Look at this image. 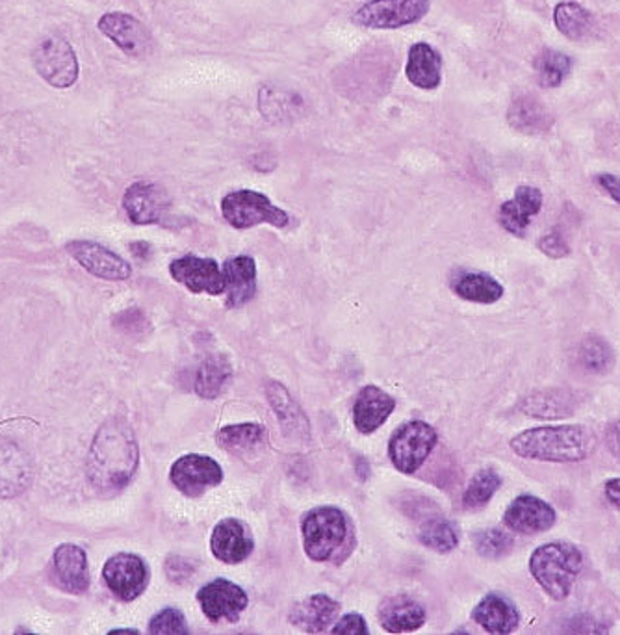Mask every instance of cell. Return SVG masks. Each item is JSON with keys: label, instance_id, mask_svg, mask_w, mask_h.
I'll return each instance as SVG.
<instances>
[{"label": "cell", "instance_id": "cb8c5ba5", "mask_svg": "<svg viewBox=\"0 0 620 635\" xmlns=\"http://www.w3.org/2000/svg\"><path fill=\"white\" fill-rule=\"evenodd\" d=\"M54 569L65 591L82 595L88 591V558L81 547L62 545L54 552Z\"/></svg>", "mask_w": 620, "mask_h": 635}, {"label": "cell", "instance_id": "44dd1931", "mask_svg": "<svg viewBox=\"0 0 620 635\" xmlns=\"http://www.w3.org/2000/svg\"><path fill=\"white\" fill-rule=\"evenodd\" d=\"M543 207V194L533 186H521L514 192L513 199L500 207V223L508 233L524 236L532 218L539 215Z\"/></svg>", "mask_w": 620, "mask_h": 635}, {"label": "cell", "instance_id": "f35d334b", "mask_svg": "<svg viewBox=\"0 0 620 635\" xmlns=\"http://www.w3.org/2000/svg\"><path fill=\"white\" fill-rule=\"evenodd\" d=\"M268 398H270L271 407L276 410L277 415H279V420L282 424H287V422H292L297 426V418H303V415L295 416L297 413V405L292 402V398H290L289 392L284 390V387L279 383H271L268 387Z\"/></svg>", "mask_w": 620, "mask_h": 635}, {"label": "cell", "instance_id": "60d3db41", "mask_svg": "<svg viewBox=\"0 0 620 635\" xmlns=\"http://www.w3.org/2000/svg\"><path fill=\"white\" fill-rule=\"evenodd\" d=\"M539 249L551 258L567 257L571 253V247L559 233L546 234L545 239H540Z\"/></svg>", "mask_w": 620, "mask_h": 635}, {"label": "cell", "instance_id": "4dcf8cb0", "mask_svg": "<svg viewBox=\"0 0 620 635\" xmlns=\"http://www.w3.org/2000/svg\"><path fill=\"white\" fill-rule=\"evenodd\" d=\"M232 368L223 357H210L200 365L195 378V392L205 400H214L226 389L231 379Z\"/></svg>", "mask_w": 620, "mask_h": 635}, {"label": "cell", "instance_id": "d6a6232c", "mask_svg": "<svg viewBox=\"0 0 620 635\" xmlns=\"http://www.w3.org/2000/svg\"><path fill=\"white\" fill-rule=\"evenodd\" d=\"M218 444L227 452H245L258 447L266 439V429L258 424H236L218 431Z\"/></svg>", "mask_w": 620, "mask_h": 635}, {"label": "cell", "instance_id": "2e32d148", "mask_svg": "<svg viewBox=\"0 0 620 635\" xmlns=\"http://www.w3.org/2000/svg\"><path fill=\"white\" fill-rule=\"evenodd\" d=\"M556 511L550 503L533 494L514 498L509 505L503 523L514 534L535 535L548 532L556 524Z\"/></svg>", "mask_w": 620, "mask_h": 635}, {"label": "cell", "instance_id": "4fadbf2b", "mask_svg": "<svg viewBox=\"0 0 620 635\" xmlns=\"http://www.w3.org/2000/svg\"><path fill=\"white\" fill-rule=\"evenodd\" d=\"M65 249L84 270L105 281H126L132 276L131 265L125 258L110 252L108 247L100 246L97 242L75 240V242H70Z\"/></svg>", "mask_w": 620, "mask_h": 635}, {"label": "cell", "instance_id": "74e56055", "mask_svg": "<svg viewBox=\"0 0 620 635\" xmlns=\"http://www.w3.org/2000/svg\"><path fill=\"white\" fill-rule=\"evenodd\" d=\"M150 634L155 635H186L190 634L186 619L175 608H166L153 616L149 626Z\"/></svg>", "mask_w": 620, "mask_h": 635}, {"label": "cell", "instance_id": "7402d4cb", "mask_svg": "<svg viewBox=\"0 0 620 635\" xmlns=\"http://www.w3.org/2000/svg\"><path fill=\"white\" fill-rule=\"evenodd\" d=\"M472 619L489 634H511L521 624V613L509 598L487 595L474 608Z\"/></svg>", "mask_w": 620, "mask_h": 635}, {"label": "cell", "instance_id": "9a60e30c", "mask_svg": "<svg viewBox=\"0 0 620 635\" xmlns=\"http://www.w3.org/2000/svg\"><path fill=\"white\" fill-rule=\"evenodd\" d=\"M97 28L129 57H144L153 47L149 30L131 13H105L97 23Z\"/></svg>", "mask_w": 620, "mask_h": 635}, {"label": "cell", "instance_id": "ba28073f", "mask_svg": "<svg viewBox=\"0 0 620 635\" xmlns=\"http://www.w3.org/2000/svg\"><path fill=\"white\" fill-rule=\"evenodd\" d=\"M34 68L52 88L68 89L78 81V60L65 39L47 38L34 49Z\"/></svg>", "mask_w": 620, "mask_h": 635}, {"label": "cell", "instance_id": "8d00e7d4", "mask_svg": "<svg viewBox=\"0 0 620 635\" xmlns=\"http://www.w3.org/2000/svg\"><path fill=\"white\" fill-rule=\"evenodd\" d=\"M513 545V537L498 528L483 529L474 537L477 553L487 560H498L508 555Z\"/></svg>", "mask_w": 620, "mask_h": 635}, {"label": "cell", "instance_id": "4316f807", "mask_svg": "<svg viewBox=\"0 0 620 635\" xmlns=\"http://www.w3.org/2000/svg\"><path fill=\"white\" fill-rule=\"evenodd\" d=\"M28 460L13 442L0 441V497H13L28 484Z\"/></svg>", "mask_w": 620, "mask_h": 635}, {"label": "cell", "instance_id": "836d02e7", "mask_svg": "<svg viewBox=\"0 0 620 635\" xmlns=\"http://www.w3.org/2000/svg\"><path fill=\"white\" fill-rule=\"evenodd\" d=\"M501 487V476L495 468H483L471 479L464 491L463 503L469 510H479L493 500Z\"/></svg>", "mask_w": 620, "mask_h": 635}, {"label": "cell", "instance_id": "ee69618b", "mask_svg": "<svg viewBox=\"0 0 620 635\" xmlns=\"http://www.w3.org/2000/svg\"><path fill=\"white\" fill-rule=\"evenodd\" d=\"M606 497L617 510H620V478L609 479L606 484Z\"/></svg>", "mask_w": 620, "mask_h": 635}, {"label": "cell", "instance_id": "3957f363", "mask_svg": "<svg viewBox=\"0 0 620 635\" xmlns=\"http://www.w3.org/2000/svg\"><path fill=\"white\" fill-rule=\"evenodd\" d=\"M582 569V550L571 542H548L530 558V573L554 600H564L571 595Z\"/></svg>", "mask_w": 620, "mask_h": 635}, {"label": "cell", "instance_id": "8992f818", "mask_svg": "<svg viewBox=\"0 0 620 635\" xmlns=\"http://www.w3.org/2000/svg\"><path fill=\"white\" fill-rule=\"evenodd\" d=\"M431 0H368L353 13V23L372 30H396L421 23Z\"/></svg>", "mask_w": 620, "mask_h": 635}, {"label": "cell", "instance_id": "e575fe53", "mask_svg": "<svg viewBox=\"0 0 620 635\" xmlns=\"http://www.w3.org/2000/svg\"><path fill=\"white\" fill-rule=\"evenodd\" d=\"M421 541L424 547L431 548L435 552H451L459 545L458 529L446 518H431L421 529Z\"/></svg>", "mask_w": 620, "mask_h": 635}, {"label": "cell", "instance_id": "ffe728a7", "mask_svg": "<svg viewBox=\"0 0 620 635\" xmlns=\"http://www.w3.org/2000/svg\"><path fill=\"white\" fill-rule=\"evenodd\" d=\"M442 57L440 52L429 44H414L409 49L408 63H405V76L414 88L433 89L439 88L442 84Z\"/></svg>", "mask_w": 620, "mask_h": 635}, {"label": "cell", "instance_id": "52a82bcc", "mask_svg": "<svg viewBox=\"0 0 620 635\" xmlns=\"http://www.w3.org/2000/svg\"><path fill=\"white\" fill-rule=\"evenodd\" d=\"M437 431L426 422H409L401 426L389 442V455L392 465L403 474H414L437 444Z\"/></svg>", "mask_w": 620, "mask_h": 635}, {"label": "cell", "instance_id": "d590c367", "mask_svg": "<svg viewBox=\"0 0 620 635\" xmlns=\"http://www.w3.org/2000/svg\"><path fill=\"white\" fill-rule=\"evenodd\" d=\"M580 359L587 370L604 374L613 366V352L606 340L589 337V339L583 340Z\"/></svg>", "mask_w": 620, "mask_h": 635}, {"label": "cell", "instance_id": "f1b7e54d", "mask_svg": "<svg viewBox=\"0 0 620 635\" xmlns=\"http://www.w3.org/2000/svg\"><path fill=\"white\" fill-rule=\"evenodd\" d=\"M574 407L576 396L569 390H545L524 400L522 413L533 418H561L572 415Z\"/></svg>", "mask_w": 620, "mask_h": 635}, {"label": "cell", "instance_id": "ac0fdd59", "mask_svg": "<svg viewBox=\"0 0 620 635\" xmlns=\"http://www.w3.org/2000/svg\"><path fill=\"white\" fill-rule=\"evenodd\" d=\"M394 410L396 400L389 392H385L376 384H368L358 392L353 403V424L363 435L374 433L389 420Z\"/></svg>", "mask_w": 620, "mask_h": 635}, {"label": "cell", "instance_id": "277c9868", "mask_svg": "<svg viewBox=\"0 0 620 635\" xmlns=\"http://www.w3.org/2000/svg\"><path fill=\"white\" fill-rule=\"evenodd\" d=\"M350 521L339 508H316L308 511L303 523V547L308 558L318 563L332 561L350 545Z\"/></svg>", "mask_w": 620, "mask_h": 635}, {"label": "cell", "instance_id": "30bf717a", "mask_svg": "<svg viewBox=\"0 0 620 635\" xmlns=\"http://www.w3.org/2000/svg\"><path fill=\"white\" fill-rule=\"evenodd\" d=\"M170 273L173 281L194 294H208V296L226 294V277L214 258L184 255L171 262Z\"/></svg>", "mask_w": 620, "mask_h": 635}, {"label": "cell", "instance_id": "d6986e66", "mask_svg": "<svg viewBox=\"0 0 620 635\" xmlns=\"http://www.w3.org/2000/svg\"><path fill=\"white\" fill-rule=\"evenodd\" d=\"M227 307L240 308L250 303L257 294V262L250 255H239L226 260Z\"/></svg>", "mask_w": 620, "mask_h": 635}, {"label": "cell", "instance_id": "d4e9b609", "mask_svg": "<svg viewBox=\"0 0 620 635\" xmlns=\"http://www.w3.org/2000/svg\"><path fill=\"white\" fill-rule=\"evenodd\" d=\"M382 628L390 634H403L413 632L426 623V611L414 598L392 597L385 600L379 611Z\"/></svg>", "mask_w": 620, "mask_h": 635}, {"label": "cell", "instance_id": "7bdbcfd3", "mask_svg": "<svg viewBox=\"0 0 620 635\" xmlns=\"http://www.w3.org/2000/svg\"><path fill=\"white\" fill-rule=\"evenodd\" d=\"M606 441H608L609 452L613 453L617 460H620V420L613 422L606 431Z\"/></svg>", "mask_w": 620, "mask_h": 635}, {"label": "cell", "instance_id": "e0dca14e", "mask_svg": "<svg viewBox=\"0 0 620 635\" xmlns=\"http://www.w3.org/2000/svg\"><path fill=\"white\" fill-rule=\"evenodd\" d=\"M214 558L226 565H239L253 552V537L239 518H226L216 524L210 539Z\"/></svg>", "mask_w": 620, "mask_h": 635}, {"label": "cell", "instance_id": "5b68a950", "mask_svg": "<svg viewBox=\"0 0 620 635\" xmlns=\"http://www.w3.org/2000/svg\"><path fill=\"white\" fill-rule=\"evenodd\" d=\"M220 208L223 220L240 231L263 223L284 229L290 223L287 210L276 207L268 195L255 190H234L221 199Z\"/></svg>", "mask_w": 620, "mask_h": 635}, {"label": "cell", "instance_id": "484cf974", "mask_svg": "<svg viewBox=\"0 0 620 635\" xmlns=\"http://www.w3.org/2000/svg\"><path fill=\"white\" fill-rule=\"evenodd\" d=\"M508 120L514 131L527 136L546 134L551 126V115L545 105L530 95L514 99L509 108Z\"/></svg>", "mask_w": 620, "mask_h": 635}, {"label": "cell", "instance_id": "603a6c76", "mask_svg": "<svg viewBox=\"0 0 620 635\" xmlns=\"http://www.w3.org/2000/svg\"><path fill=\"white\" fill-rule=\"evenodd\" d=\"M339 610L340 605L337 600L318 593L295 605L290 613V623L308 634H320L335 621V616L339 615Z\"/></svg>", "mask_w": 620, "mask_h": 635}, {"label": "cell", "instance_id": "7a4b0ae2", "mask_svg": "<svg viewBox=\"0 0 620 635\" xmlns=\"http://www.w3.org/2000/svg\"><path fill=\"white\" fill-rule=\"evenodd\" d=\"M595 447V433L585 426L526 429L511 441V450L519 457L545 463H580L589 457Z\"/></svg>", "mask_w": 620, "mask_h": 635}, {"label": "cell", "instance_id": "6da1fadb", "mask_svg": "<svg viewBox=\"0 0 620 635\" xmlns=\"http://www.w3.org/2000/svg\"><path fill=\"white\" fill-rule=\"evenodd\" d=\"M138 465V447L125 422L110 420L99 429L89 452L92 484L102 491H120Z\"/></svg>", "mask_w": 620, "mask_h": 635}, {"label": "cell", "instance_id": "83f0119b", "mask_svg": "<svg viewBox=\"0 0 620 635\" xmlns=\"http://www.w3.org/2000/svg\"><path fill=\"white\" fill-rule=\"evenodd\" d=\"M451 289L464 302L482 303V305L500 302L506 292L495 277L483 271L459 273L458 279L451 283Z\"/></svg>", "mask_w": 620, "mask_h": 635}, {"label": "cell", "instance_id": "f546056e", "mask_svg": "<svg viewBox=\"0 0 620 635\" xmlns=\"http://www.w3.org/2000/svg\"><path fill=\"white\" fill-rule=\"evenodd\" d=\"M554 21H556L558 30L574 41L589 38L593 28H595L593 15L578 2H561L554 12Z\"/></svg>", "mask_w": 620, "mask_h": 635}, {"label": "cell", "instance_id": "8fae6325", "mask_svg": "<svg viewBox=\"0 0 620 635\" xmlns=\"http://www.w3.org/2000/svg\"><path fill=\"white\" fill-rule=\"evenodd\" d=\"M197 602L210 623H234L250 605V598L240 585L218 578L200 587Z\"/></svg>", "mask_w": 620, "mask_h": 635}, {"label": "cell", "instance_id": "7c38bea8", "mask_svg": "<svg viewBox=\"0 0 620 635\" xmlns=\"http://www.w3.org/2000/svg\"><path fill=\"white\" fill-rule=\"evenodd\" d=\"M171 199L168 192L157 183L138 181L132 183L123 195V208L132 223L155 225L162 223L163 216L170 210Z\"/></svg>", "mask_w": 620, "mask_h": 635}, {"label": "cell", "instance_id": "b9f144b4", "mask_svg": "<svg viewBox=\"0 0 620 635\" xmlns=\"http://www.w3.org/2000/svg\"><path fill=\"white\" fill-rule=\"evenodd\" d=\"M596 183L600 188H604L606 194L613 199L615 203L620 205V176L611 175V173H601V175L596 176Z\"/></svg>", "mask_w": 620, "mask_h": 635}, {"label": "cell", "instance_id": "ab89813d", "mask_svg": "<svg viewBox=\"0 0 620 635\" xmlns=\"http://www.w3.org/2000/svg\"><path fill=\"white\" fill-rule=\"evenodd\" d=\"M331 632L332 634L342 635H368L366 621L358 613H350V615L342 616L339 623L335 624V628Z\"/></svg>", "mask_w": 620, "mask_h": 635}, {"label": "cell", "instance_id": "9c48e42d", "mask_svg": "<svg viewBox=\"0 0 620 635\" xmlns=\"http://www.w3.org/2000/svg\"><path fill=\"white\" fill-rule=\"evenodd\" d=\"M170 479L171 484L175 485L177 491L190 498H197L223 481V468L218 465V461L208 455L190 453L173 463Z\"/></svg>", "mask_w": 620, "mask_h": 635}, {"label": "cell", "instance_id": "5bb4252c", "mask_svg": "<svg viewBox=\"0 0 620 635\" xmlns=\"http://www.w3.org/2000/svg\"><path fill=\"white\" fill-rule=\"evenodd\" d=\"M102 578L116 597L121 600H134L149 584V571L138 555L118 553L107 561L102 569Z\"/></svg>", "mask_w": 620, "mask_h": 635}, {"label": "cell", "instance_id": "1f68e13d", "mask_svg": "<svg viewBox=\"0 0 620 635\" xmlns=\"http://www.w3.org/2000/svg\"><path fill=\"white\" fill-rule=\"evenodd\" d=\"M533 68L537 71V78L543 88H558L564 83V78L571 75L572 58L554 49H545L535 58Z\"/></svg>", "mask_w": 620, "mask_h": 635}]
</instances>
